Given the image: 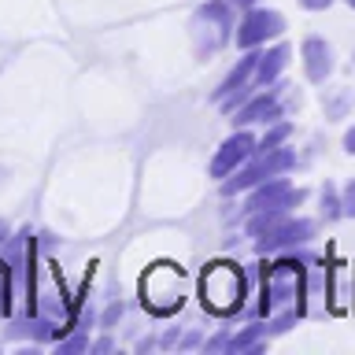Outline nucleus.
Listing matches in <instances>:
<instances>
[{
    "label": "nucleus",
    "instance_id": "f257e3e1",
    "mask_svg": "<svg viewBox=\"0 0 355 355\" xmlns=\"http://www.w3.org/2000/svg\"><path fill=\"white\" fill-rule=\"evenodd\" d=\"M315 255L304 252H277L274 259H259V296H255V315H277V311H304V282H307V263ZM307 318V311H304Z\"/></svg>",
    "mask_w": 355,
    "mask_h": 355
},
{
    "label": "nucleus",
    "instance_id": "f03ea898",
    "mask_svg": "<svg viewBox=\"0 0 355 355\" xmlns=\"http://www.w3.org/2000/svg\"><path fill=\"white\" fill-rule=\"evenodd\" d=\"M244 296H248V274H244L241 263L230 259H215L204 266L200 274V304H204L207 315L230 318L244 307Z\"/></svg>",
    "mask_w": 355,
    "mask_h": 355
},
{
    "label": "nucleus",
    "instance_id": "7ed1b4c3",
    "mask_svg": "<svg viewBox=\"0 0 355 355\" xmlns=\"http://www.w3.org/2000/svg\"><path fill=\"white\" fill-rule=\"evenodd\" d=\"M193 52L196 60H211L218 49H226L233 41V30H237V19H233V4L230 0H207L193 11Z\"/></svg>",
    "mask_w": 355,
    "mask_h": 355
},
{
    "label": "nucleus",
    "instance_id": "20e7f679",
    "mask_svg": "<svg viewBox=\"0 0 355 355\" xmlns=\"http://www.w3.org/2000/svg\"><path fill=\"white\" fill-rule=\"evenodd\" d=\"M141 304L152 315H174L185 307V270L178 263H155L141 277Z\"/></svg>",
    "mask_w": 355,
    "mask_h": 355
},
{
    "label": "nucleus",
    "instance_id": "39448f33",
    "mask_svg": "<svg viewBox=\"0 0 355 355\" xmlns=\"http://www.w3.org/2000/svg\"><path fill=\"white\" fill-rule=\"evenodd\" d=\"M293 166H296V148H288V144L270 148V152H255L237 174H230L226 182H222V196L248 193V189H255L259 182H270V178H277V174H288Z\"/></svg>",
    "mask_w": 355,
    "mask_h": 355
},
{
    "label": "nucleus",
    "instance_id": "423d86ee",
    "mask_svg": "<svg viewBox=\"0 0 355 355\" xmlns=\"http://www.w3.org/2000/svg\"><path fill=\"white\" fill-rule=\"evenodd\" d=\"M288 22L277 8H266V4H255L248 8L244 15L237 19V30H233V41H237L241 52L248 49H263V44H270L277 37H285Z\"/></svg>",
    "mask_w": 355,
    "mask_h": 355
},
{
    "label": "nucleus",
    "instance_id": "0eeeda50",
    "mask_svg": "<svg viewBox=\"0 0 355 355\" xmlns=\"http://www.w3.org/2000/svg\"><path fill=\"white\" fill-rule=\"evenodd\" d=\"M307 200V189H300L288 182V174H277L270 182H259L255 189L244 193V218L259 215V211H296Z\"/></svg>",
    "mask_w": 355,
    "mask_h": 355
},
{
    "label": "nucleus",
    "instance_id": "6e6552de",
    "mask_svg": "<svg viewBox=\"0 0 355 355\" xmlns=\"http://www.w3.org/2000/svg\"><path fill=\"white\" fill-rule=\"evenodd\" d=\"M318 233V222L307 218V215H285L277 218L270 230H263L259 237H255V252L259 255H277V252H293L300 244H307L311 237Z\"/></svg>",
    "mask_w": 355,
    "mask_h": 355
},
{
    "label": "nucleus",
    "instance_id": "1a4fd4ad",
    "mask_svg": "<svg viewBox=\"0 0 355 355\" xmlns=\"http://www.w3.org/2000/svg\"><path fill=\"white\" fill-rule=\"evenodd\" d=\"M255 152H259V137L252 133V126H233V133L215 148V155H211L207 174L215 178V182H226V178L237 174Z\"/></svg>",
    "mask_w": 355,
    "mask_h": 355
},
{
    "label": "nucleus",
    "instance_id": "9d476101",
    "mask_svg": "<svg viewBox=\"0 0 355 355\" xmlns=\"http://www.w3.org/2000/svg\"><path fill=\"white\" fill-rule=\"evenodd\" d=\"M282 89L285 82H274V85H259L255 93L244 100V104L230 115L233 126H270V122L285 119V107H282Z\"/></svg>",
    "mask_w": 355,
    "mask_h": 355
},
{
    "label": "nucleus",
    "instance_id": "9b49d317",
    "mask_svg": "<svg viewBox=\"0 0 355 355\" xmlns=\"http://www.w3.org/2000/svg\"><path fill=\"white\" fill-rule=\"evenodd\" d=\"M300 67H304V78L311 85H326L337 71V52L322 33H307L300 41Z\"/></svg>",
    "mask_w": 355,
    "mask_h": 355
},
{
    "label": "nucleus",
    "instance_id": "f8f14e48",
    "mask_svg": "<svg viewBox=\"0 0 355 355\" xmlns=\"http://www.w3.org/2000/svg\"><path fill=\"white\" fill-rule=\"evenodd\" d=\"M304 311H307V318L329 315V263H326V259H311V263H307Z\"/></svg>",
    "mask_w": 355,
    "mask_h": 355
},
{
    "label": "nucleus",
    "instance_id": "ddd939ff",
    "mask_svg": "<svg viewBox=\"0 0 355 355\" xmlns=\"http://www.w3.org/2000/svg\"><path fill=\"white\" fill-rule=\"evenodd\" d=\"M288 63H293V44L288 41H270L259 49V60H255V85H274L282 82V74L288 71Z\"/></svg>",
    "mask_w": 355,
    "mask_h": 355
},
{
    "label": "nucleus",
    "instance_id": "4468645a",
    "mask_svg": "<svg viewBox=\"0 0 355 355\" xmlns=\"http://www.w3.org/2000/svg\"><path fill=\"white\" fill-rule=\"evenodd\" d=\"M355 311V270L352 263H329V315Z\"/></svg>",
    "mask_w": 355,
    "mask_h": 355
},
{
    "label": "nucleus",
    "instance_id": "2eb2a0df",
    "mask_svg": "<svg viewBox=\"0 0 355 355\" xmlns=\"http://www.w3.org/2000/svg\"><path fill=\"white\" fill-rule=\"evenodd\" d=\"M255 60H259V49H248V52H244L241 60L230 67V74L222 78L215 89H211V104H222L226 96L241 93V89H248V85H255Z\"/></svg>",
    "mask_w": 355,
    "mask_h": 355
},
{
    "label": "nucleus",
    "instance_id": "dca6fc26",
    "mask_svg": "<svg viewBox=\"0 0 355 355\" xmlns=\"http://www.w3.org/2000/svg\"><path fill=\"white\" fill-rule=\"evenodd\" d=\"M352 104H355V93H352V89H326V93H322V111H326L329 122L348 119Z\"/></svg>",
    "mask_w": 355,
    "mask_h": 355
},
{
    "label": "nucleus",
    "instance_id": "f3484780",
    "mask_svg": "<svg viewBox=\"0 0 355 355\" xmlns=\"http://www.w3.org/2000/svg\"><path fill=\"white\" fill-rule=\"evenodd\" d=\"M288 137H293V122L277 119V122H270V126H263V137H259V152L282 148V144H288Z\"/></svg>",
    "mask_w": 355,
    "mask_h": 355
},
{
    "label": "nucleus",
    "instance_id": "a211bd4d",
    "mask_svg": "<svg viewBox=\"0 0 355 355\" xmlns=\"http://www.w3.org/2000/svg\"><path fill=\"white\" fill-rule=\"evenodd\" d=\"M318 204H322V218H326V222H337V218H344V207H340V189L333 185V182L322 185Z\"/></svg>",
    "mask_w": 355,
    "mask_h": 355
},
{
    "label": "nucleus",
    "instance_id": "6ab92c4d",
    "mask_svg": "<svg viewBox=\"0 0 355 355\" xmlns=\"http://www.w3.org/2000/svg\"><path fill=\"white\" fill-rule=\"evenodd\" d=\"M340 207H344V218H355V178L340 185Z\"/></svg>",
    "mask_w": 355,
    "mask_h": 355
},
{
    "label": "nucleus",
    "instance_id": "aec40b11",
    "mask_svg": "<svg viewBox=\"0 0 355 355\" xmlns=\"http://www.w3.org/2000/svg\"><path fill=\"white\" fill-rule=\"evenodd\" d=\"M11 285H8V263L4 259H0V315H8V311H11Z\"/></svg>",
    "mask_w": 355,
    "mask_h": 355
},
{
    "label": "nucleus",
    "instance_id": "412c9836",
    "mask_svg": "<svg viewBox=\"0 0 355 355\" xmlns=\"http://www.w3.org/2000/svg\"><path fill=\"white\" fill-rule=\"evenodd\" d=\"M230 337H233V329H230V326H222V329L215 333V337H211V340H207V352H218V348H230Z\"/></svg>",
    "mask_w": 355,
    "mask_h": 355
},
{
    "label": "nucleus",
    "instance_id": "4be33fe9",
    "mask_svg": "<svg viewBox=\"0 0 355 355\" xmlns=\"http://www.w3.org/2000/svg\"><path fill=\"white\" fill-rule=\"evenodd\" d=\"M296 4L304 8V11H326V8L337 4V0H296Z\"/></svg>",
    "mask_w": 355,
    "mask_h": 355
},
{
    "label": "nucleus",
    "instance_id": "5701e85b",
    "mask_svg": "<svg viewBox=\"0 0 355 355\" xmlns=\"http://www.w3.org/2000/svg\"><path fill=\"white\" fill-rule=\"evenodd\" d=\"M344 152H348V155H355V126H348V130H344Z\"/></svg>",
    "mask_w": 355,
    "mask_h": 355
},
{
    "label": "nucleus",
    "instance_id": "b1692460",
    "mask_svg": "<svg viewBox=\"0 0 355 355\" xmlns=\"http://www.w3.org/2000/svg\"><path fill=\"white\" fill-rule=\"evenodd\" d=\"M115 318H122V304H111V307H107V315H104V326H111Z\"/></svg>",
    "mask_w": 355,
    "mask_h": 355
},
{
    "label": "nucleus",
    "instance_id": "393cba45",
    "mask_svg": "<svg viewBox=\"0 0 355 355\" xmlns=\"http://www.w3.org/2000/svg\"><path fill=\"white\" fill-rule=\"evenodd\" d=\"M255 4H263V0H237L233 8H241V11H248V8H255Z\"/></svg>",
    "mask_w": 355,
    "mask_h": 355
},
{
    "label": "nucleus",
    "instance_id": "a878e982",
    "mask_svg": "<svg viewBox=\"0 0 355 355\" xmlns=\"http://www.w3.org/2000/svg\"><path fill=\"white\" fill-rule=\"evenodd\" d=\"M344 4H348V8H352V11H355V0H344Z\"/></svg>",
    "mask_w": 355,
    "mask_h": 355
},
{
    "label": "nucleus",
    "instance_id": "bb28decb",
    "mask_svg": "<svg viewBox=\"0 0 355 355\" xmlns=\"http://www.w3.org/2000/svg\"><path fill=\"white\" fill-rule=\"evenodd\" d=\"M230 4H237V0H230Z\"/></svg>",
    "mask_w": 355,
    "mask_h": 355
}]
</instances>
